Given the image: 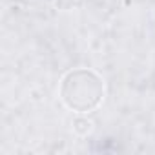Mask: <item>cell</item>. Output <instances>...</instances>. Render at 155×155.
I'll return each instance as SVG.
<instances>
[{
  "mask_svg": "<svg viewBox=\"0 0 155 155\" xmlns=\"http://www.w3.org/2000/svg\"><path fill=\"white\" fill-rule=\"evenodd\" d=\"M104 95V84L93 71L75 69L62 82L64 102L77 111H91L97 108Z\"/></svg>",
  "mask_w": 155,
  "mask_h": 155,
  "instance_id": "1",
  "label": "cell"
}]
</instances>
